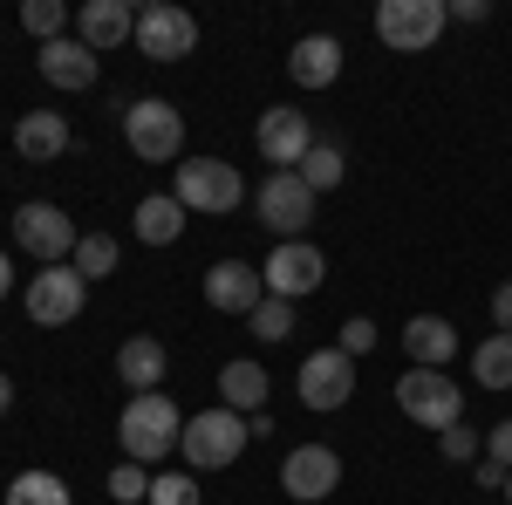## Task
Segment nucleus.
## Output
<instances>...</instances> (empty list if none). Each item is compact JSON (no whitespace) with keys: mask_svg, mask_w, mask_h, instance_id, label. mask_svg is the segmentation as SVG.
I'll return each instance as SVG.
<instances>
[{"mask_svg":"<svg viewBox=\"0 0 512 505\" xmlns=\"http://www.w3.org/2000/svg\"><path fill=\"white\" fill-rule=\"evenodd\" d=\"M205 301L219 314H239L246 321V314L267 301V280H260V267H246V260H219V267L205 273Z\"/></svg>","mask_w":512,"mask_h":505,"instance_id":"obj_15","label":"nucleus"},{"mask_svg":"<svg viewBox=\"0 0 512 505\" xmlns=\"http://www.w3.org/2000/svg\"><path fill=\"white\" fill-rule=\"evenodd\" d=\"M499 499H506V505H512V478H506V492H499Z\"/></svg>","mask_w":512,"mask_h":505,"instance_id":"obj_40","label":"nucleus"},{"mask_svg":"<svg viewBox=\"0 0 512 505\" xmlns=\"http://www.w3.org/2000/svg\"><path fill=\"white\" fill-rule=\"evenodd\" d=\"M21 28L48 48V41H62V28H69V7H62V0H28V7H21Z\"/></svg>","mask_w":512,"mask_h":505,"instance_id":"obj_28","label":"nucleus"},{"mask_svg":"<svg viewBox=\"0 0 512 505\" xmlns=\"http://www.w3.org/2000/svg\"><path fill=\"white\" fill-rule=\"evenodd\" d=\"M335 485H342V458H335V444H294V451L280 458V492H287V499L321 505Z\"/></svg>","mask_w":512,"mask_h":505,"instance_id":"obj_11","label":"nucleus"},{"mask_svg":"<svg viewBox=\"0 0 512 505\" xmlns=\"http://www.w3.org/2000/svg\"><path fill=\"white\" fill-rule=\"evenodd\" d=\"M253 144H260V157L267 164H280V171H301V157L315 151L321 137H315V123H308V110H267L260 117V130H253Z\"/></svg>","mask_w":512,"mask_h":505,"instance_id":"obj_13","label":"nucleus"},{"mask_svg":"<svg viewBox=\"0 0 512 505\" xmlns=\"http://www.w3.org/2000/svg\"><path fill=\"white\" fill-rule=\"evenodd\" d=\"M260 280H267L274 301H301V294H315L321 280H328V260H321V246H308V239H280L274 260L260 267Z\"/></svg>","mask_w":512,"mask_h":505,"instance_id":"obj_12","label":"nucleus"},{"mask_svg":"<svg viewBox=\"0 0 512 505\" xmlns=\"http://www.w3.org/2000/svg\"><path fill=\"white\" fill-rule=\"evenodd\" d=\"M171 198L185 205V212H239V198H246V178H239V164L226 157H192V164H178V185Z\"/></svg>","mask_w":512,"mask_h":505,"instance_id":"obj_4","label":"nucleus"},{"mask_svg":"<svg viewBox=\"0 0 512 505\" xmlns=\"http://www.w3.org/2000/svg\"><path fill=\"white\" fill-rule=\"evenodd\" d=\"M7 403H14V383H7V376H0V417H7Z\"/></svg>","mask_w":512,"mask_h":505,"instance_id":"obj_39","label":"nucleus"},{"mask_svg":"<svg viewBox=\"0 0 512 505\" xmlns=\"http://www.w3.org/2000/svg\"><path fill=\"white\" fill-rule=\"evenodd\" d=\"M342 178H349V157H342V151H335V144H328V137H321L315 151L301 157V185H308V192L321 198V192H335Z\"/></svg>","mask_w":512,"mask_h":505,"instance_id":"obj_25","label":"nucleus"},{"mask_svg":"<svg viewBox=\"0 0 512 505\" xmlns=\"http://www.w3.org/2000/svg\"><path fill=\"white\" fill-rule=\"evenodd\" d=\"M458 21H472V28H478V21H492V7H485V0H458Z\"/></svg>","mask_w":512,"mask_h":505,"instance_id":"obj_37","label":"nucleus"},{"mask_svg":"<svg viewBox=\"0 0 512 505\" xmlns=\"http://www.w3.org/2000/svg\"><path fill=\"white\" fill-rule=\"evenodd\" d=\"M14 151L28 157V164L62 157V151H69V117H62V110H28V117L14 123Z\"/></svg>","mask_w":512,"mask_h":505,"instance_id":"obj_20","label":"nucleus"},{"mask_svg":"<svg viewBox=\"0 0 512 505\" xmlns=\"http://www.w3.org/2000/svg\"><path fill=\"white\" fill-rule=\"evenodd\" d=\"M76 41L82 48H96V55H110L123 41H137V14H130V0H82L76 7Z\"/></svg>","mask_w":512,"mask_h":505,"instance_id":"obj_16","label":"nucleus"},{"mask_svg":"<svg viewBox=\"0 0 512 505\" xmlns=\"http://www.w3.org/2000/svg\"><path fill=\"white\" fill-rule=\"evenodd\" d=\"M444 21H451L444 0H383V7H376V35H383V48H396V55L431 48V41L444 35Z\"/></svg>","mask_w":512,"mask_h":505,"instance_id":"obj_7","label":"nucleus"},{"mask_svg":"<svg viewBox=\"0 0 512 505\" xmlns=\"http://www.w3.org/2000/svg\"><path fill=\"white\" fill-rule=\"evenodd\" d=\"M144 505H198V478L192 471H164V478H151V499Z\"/></svg>","mask_w":512,"mask_h":505,"instance_id":"obj_31","label":"nucleus"},{"mask_svg":"<svg viewBox=\"0 0 512 505\" xmlns=\"http://www.w3.org/2000/svg\"><path fill=\"white\" fill-rule=\"evenodd\" d=\"M287 76H294V89H328V82L342 76V41L335 35H301L294 55H287Z\"/></svg>","mask_w":512,"mask_h":505,"instance_id":"obj_19","label":"nucleus"},{"mask_svg":"<svg viewBox=\"0 0 512 505\" xmlns=\"http://www.w3.org/2000/svg\"><path fill=\"white\" fill-rule=\"evenodd\" d=\"M485 458L512 471V417H506V424H492V430H485Z\"/></svg>","mask_w":512,"mask_h":505,"instance_id":"obj_34","label":"nucleus"},{"mask_svg":"<svg viewBox=\"0 0 512 505\" xmlns=\"http://www.w3.org/2000/svg\"><path fill=\"white\" fill-rule=\"evenodd\" d=\"M117 376L130 383V396H151L164 383V342L158 335H130L117 349Z\"/></svg>","mask_w":512,"mask_h":505,"instance_id":"obj_21","label":"nucleus"},{"mask_svg":"<svg viewBox=\"0 0 512 505\" xmlns=\"http://www.w3.org/2000/svg\"><path fill=\"white\" fill-rule=\"evenodd\" d=\"M246 328H253L260 342H287V335H294V301H274V294H267L260 308L246 314Z\"/></svg>","mask_w":512,"mask_h":505,"instance_id":"obj_29","label":"nucleus"},{"mask_svg":"<svg viewBox=\"0 0 512 505\" xmlns=\"http://www.w3.org/2000/svg\"><path fill=\"white\" fill-rule=\"evenodd\" d=\"M253 212H260V226L280 239H301L315 226V192L301 185V171H274L260 192H253Z\"/></svg>","mask_w":512,"mask_h":505,"instance_id":"obj_9","label":"nucleus"},{"mask_svg":"<svg viewBox=\"0 0 512 505\" xmlns=\"http://www.w3.org/2000/svg\"><path fill=\"white\" fill-rule=\"evenodd\" d=\"M492 321H499V335H512V280L492 294Z\"/></svg>","mask_w":512,"mask_h":505,"instance_id":"obj_36","label":"nucleus"},{"mask_svg":"<svg viewBox=\"0 0 512 505\" xmlns=\"http://www.w3.org/2000/svg\"><path fill=\"white\" fill-rule=\"evenodd\" d=\"M294 389H301V403H308V410H342V403L355 396V362L342 349H315L308 362H301Z\"/></svg>","mask_w":512,"mask_h":505,"instance_id":"obj_14","label":"nucleus"},{"mask_svg":"<svg viewBox=\"0 0 512 505\" xmlns=\"http://www.w3.org/2000/svg\"><path fill=\"white\" fill-rule=\"evenodd\" d=\"M192 48H198V21L185 7H171V0L137 7V55H151V62H185Z\"/></svg>","mask_w":512,"mask_h":505,"instance_id":"obj_10","label":"nucleus"},{"mask_svg":"<svg viewBox=\"0 0 512 505\" xmlns=\"http://www.w3.org/2000/svg\"><path fill=\"white\" fill-rule=\"evenodd\" d=\"M14 239H21V253H35L41 267H62L76 253V219L62 205H48V198H28L14 212Z\"/></svg>","mask_w":512,"mask_h":505,"instance_id":"obj_8","label":"nucleus"},{"mask_svg":"<svg viewBox=\"0 0 512 505\" xmlns=\"http://www.w3.org/2000/svg\"><path fill=\"white\" fill-rule=\"evenodd\" d=\"M472 383L478 389H512V335H485L472 349Z\"/></svg>","mask_w":512,"mask_h":505,"instance_id":"obj_24","label":"nucleus"},{"mask_svg":"<svg viewBox=\"0 0 512 505\" xmlns=\"http://www.w3.org/2000/svg\"><path fill=\"white\" fill-rule=\"evenodd\" d=\"M123 137H130V151L144 164H171L185 151V117L164 96H137V103H123Z\"/></svg>","mask_w":512,"mask_h":505,"instance_id":"obj_5","label":"nucleus"},{"mask_svg":"<svg viewBox=\"0 0 512 505\" xmlns=\"http://www.w3.org/2000/svg\"><path fill=\"white\" fill-rule=\"evenodd\" d=\"M396 410L410 417V424H424V430H444L451 424H465V389L451 383L444 369H403L396 376Z\"/></svg>","mask_w":512,"mask_h":505,"instance_id":"obj_3","label":"nucleus"},{"mask_svg":"<svg viewBox=\"0 0 512 505\" xmlns=\"http://www.w3.org/2000/svg\"><path fill=\"white\" fill-rule=\"evenodd\" d=\"M437 451H444L451 465H478V458H485V437H478L472 424H451L444 437H437Z\"/></svg>","mask_w":512,"mask_h":505,"instance_id":"obj_30","label":"nucleus"},{"mask_svg":"<svg viewBox=\"0 0 512 505\" xmlns=\"http://www.w3.org/2000/svg\"><path fill=\"white\" fill-rule=\"evenodd\" d=\"M82 301H89V280L76 273V260L41 267L35 280H28V294H21V308H28L35 328H69V321L82 314Z\"/></svg>","mask_w":512,"mask_h":505,"instance_id":"obj_6","label":"nucleus"},{"mask_svg":"<svg viewBox=\"0 0 512 505\" xmlns=\"http://www.w3.org/2000/svg\"><path fill=\"white\" fill-rule=\"evenodd\" d=\"M335 349L349 355V362H355V355H369V349H376V321H369V314L342 321V342H335Z\"/></svg>","mask_w":512,"mask_h":505,"instance_id":"obj_33","label":"nucleus"},{"mask_svg":"<svg viewBox=\"0 0 512 505\" xmlns=\"http://www.w3.org/2000/svg\"><path fill=\"white\" fill-rule=\"evenodd\" d=\"M96 76H103V62H96V48H82L76 35L41 48V82H55V89H96Z\"/></svg>","mask_w":512,"mask_h":505,"instance_id":"obj_17","label":"nucleus"},{"mask_svg":"<svg viewBox=\"0 0 512 505\" xmlns=\"http://www.w3.org/2000/svg\"><path fill=\"white\" fill-rule=\"evenodd\" d=\"M178 430H185V417H178V403L164 396V389H151V396H130L117 417V437H123V458L130 465H164L171 451H178Z\"/></svg>","mask_w":512,"mask_h":505,"instance_id":"obj_1","label":"nucleus"},{"mask_svg":"<svg viewBox=\"0 0 512 505\" xmlns=\"http://www.w3.org/2000/svg\"><path fill=\"white\" fill-rule=\"evenodd\" d=\"M7 287H14V260L0 253V301H7Z\"/></svg>","mask_w":512,"mask_h":505,"instance_id":"obj_38","label":"nucleus"},{"mask_svg":"<svg viewBox=\"0 0 512 505\" xmlns=\"http://www.w3.org/2000/svg\"><path fill=\"white\" fill-rule=\"evenodd\" d=\"M472 471H478V485H485V492H506V478H512V471H506V465H492V458H478Z\"/></svg>","mask_w":512,"mask_h":505,"instance_id":"obj_35","label":"nucleus"},{"mask_svg":"<svg viewBox=\"0 0 512 505\" xmlns=\"http://www.w3.org/2000/svg\"><path fill=\"white\" fill-rule=\"evenodd\" d=\"M76 273L89 280V287L110 280V273H117V239H110V233H82L76 239Z\"/></svg>","mask_w":512,"mask_h":505,"instance_id":"obj_27","label":"nucleus"},{"mask_svg":"<svg viewBox=\"0 0 512 505\" xmlns=\"http://www.w3.org/2000/svg\"><path fill=\"white\" fill-rule=\"evenodd\" d=\"M7 505H76V499H69V485H62L55 471H21V478L7 485Z\"/></svg>","mask_w":512,"mask_h":505,"instance_id":"obj_26","label":"nucleus"},{"mask_svg":"<svg viewBox=\"0 0 512 505\" xmlns=\"http://www.w3.org/2000/svg\"><path fill=\"white\" fill-rule=\"evenodd\" d=\"M110 499H117V505H137V499H151V471H144V465H130V458H123V465L110 471Z\"/></svg>","mask_w":512,"mask_h":505,"instance_id":"obj_32","label":"nucleus"},{"mask_svg":"<svg viewBox=\"0 0 512 505\" xmlns=\"http://www.w3.org/2000/svg\"><path fill=\"white\" fill-rule=\"evenodd\" d=\"M403 355H410V369H444L458 355V328L444 314H417V321H403Z\"/></svg>","mask_w":512,"mask_h":505,"instance_id":"obj_18","label":"nucleus"},{"mask_svg":"<svg viewBox=\"0 0 512 505\" xmlns=\"http://www.w3.org/2000/svg\"><path fill=\"white\" fill-rule=\"evenodd\" d=\"M130 233L144 239V246H171V239L185 233V205H178L171 192L137 198V212H130Z\"/></svg>","mask_w":512,"mask_h":505,"instance_id":"obj_22","label":"nucleus"},{"mask_svg":"<svg viewBox=\"0 0 512 505\" xmlns=\"http://www.w3.org/2000/svg\"><path fill=\"white\" fill-rule=\"evenodd\" d=\"M219 396H226V410H239V417L267 410V369L260 362H226L219 369Z\"/></svg>","mask_w":512,"mask_h":505,"instance_id":"obj_23","label":"nucleus"},{"mask_svg":"<svg viewBox=\"0 0 512 505\" xmlns=\"http://www.w3.org/2000/svg\"><path fill=\"white\" fill-rule=\"evenodd\" d=\"M253 444V430H246V417L239 410H198V417H185V430H178V451H185V465L192 471H226L239 465V451Z\"/></svg>","mask_w":512,"mask_h":505,"instance_id":"obj_2","label":"nucleus"}]
</instances>
